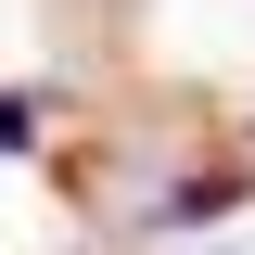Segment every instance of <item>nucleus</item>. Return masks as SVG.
<instances>
[{
  "label": "nucleus",
  "instance_id": "1",
  "mask_svg": "<svg viewBox=\"0 0 255 255\" xmlns=\"http://www.w3.org/2000/svg\"><path fill=\"white\" fill-rule=\"evenodd\" d=\"M243 191H255V166H217V179H179V191L153 204V230H204V217H230Z\"/></svg>",
  "mask_w": 255,
  "mask_h": 255
},
{
  "label": "nucleus",
  "instance_id": "2",
  "mask_svg": "<svg viewBox=\"0 0 255 255\" xmlns=\"http://www.w3.org/2000/svg\"><path fill=\"white\" fill-rule=\"evenodd\" d=\"M0 153H38V102L26 90H0Z\"/></svg>",
  "mask_w": 255,
  "mask_h": 255
}]
</instances>
